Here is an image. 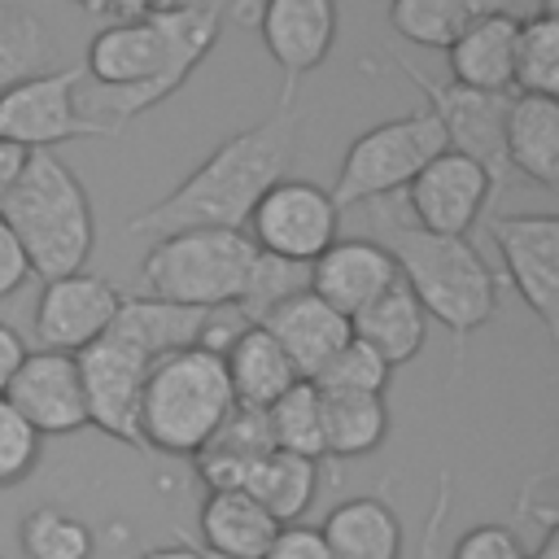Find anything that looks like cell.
<instances>
[{
    "instance_id": "obj_1",
    "label": "cell",
    "mask_w": 559,
    "mask_h": 559,
    "mask_svg": "<svg viewBox=\"0 0 559 559\" xmlns=\"http://www.w3.org/2000/svg\"><path fill=\"white\" fill-rule=\"evenodd\" d=\"M223 9L218 4H175L153 17L109 22L87 44V74L100 87L96 122L122 131L131 118L148 114L153 105L170 100L201 57L218 44Z\"/></svg>"
},
{
    "instance_id": "obj_2",
    "label": "cell",
    "mask_w": 559,
    "mask_h": 559,
    "mask_svg": "<svg viewBox=\"0 0 559 559\" xmlns=\"http://www.w3.org/2000/svg\"><path fill=\"white\" fill-rule=\"evenodd\" d=\"M297 135L301 118L297 109H275L271 118L227 135L192 175H183L162 201L144 205L127 231L131 236H175V231H201V227H223V231H245L249 210L258 197L288 175L297 157Z\"/></svg>"
},
{
    "instance_id": "obj_3",
    "label": "cell",
    "mask_w": 559,
    "mask_h": 559,
    "mask_svg": "<svg viewBox=\"0 0 559 559\" xmlns=\"http://www.w3.org/2000/svg\"><path fill=\"white\" fill-rule=\"evenodd\" d=\"M376 245L389 249L397 275L450 336H454V362H463L467 341L476 328H485L498 310V275L480 258V249L467 236H432L415 227L402 210H376Z\"/></svg>"
},
{
    "instance_id": "obj_4",
    "label": "cell",
    "mask_w": 559,
    "mask_h": 559,
    "mask_svg": "<svg viewBox=\"0 0 559 559\" xmlns=\"http://www.w3.org/2000/svg\"><path fill=\"white\" fill-rule=\"evenodd\" d=\"M4 227L17 236L31 275L61 280L87 266L96 245V218L83 179L57 153H31L13 192L0 205Z\"/></svg>"
},
{
    "instance_id": "obj_5",
    "label": "cell",
    "mask_w": 559,
    "mask_h": 559,
    "mask_svg": "<svg viewBox=\"0 0 559 559\" xmlns=\"http://www.w3.org/2000/svg\"><path fill=\"white\" fill-rule=\"evenodd\" d=\"M231 384L223 371V358L205 345H183L162 354L140 389V415L135 432L144 450L192 459L214 428L231 415Z\"/></svg>"
},
{
    "instance_id": "obj_6",
    "label": "cell",
    "mask_w": 559,
    "mask_h": 559,
    "mask_svg": "<svg viewBox=\"0 0 559 559\" xmlns=\"http://www.w3.org/2000/svg\"><path fill=\"white\" fill-rule=\"evenodd\" d=\"M253 240L245 231L201 227V231H175L157 236L148 253L140 258V284L144 297L188 306V310H236L249 271H253Z\"/></svg>"
},
{
    "instance_id": "obj_7",
    "label": "cell",
    "mask_w": 559,
    "mask_h": 559,
    "mask_svg": "<svg viewBox=\"0 0 559 559\" xmlns=\"http://www.w3.org/2000/svg\"><path fill=\"white\" fill-rule=\"evenodd\" d=\"M437 153H445V135H441V122H437L428 109L389 118V122L362 131V135L345 148L341 170H336V183H332L328 197H332L336 210H358V205L389 201V197H397Z\"/></svg>"
},
{
    "instance_id": "obj_8",
    "label": "cell",
    "mask_w": 559,
    "mask_h": 559,
    "mask_svg": "<svg viewBox=\"0 0 559 559\" xmlns=\"http://www.w3.org/2000/svg\"><path fill=\"white\" fill-rule=\"evenodd\" d=\"M389 61L402 70V79L424 92V109L441 122V135H445V148L476 162L489 179V201L507 192L511 183V166H507V144H502V127H507V100L511 92H472V87H459V83H437L428 74H419L411 61L393 57Z\"/></svg>"
},
{
    "instance_id": "obj_9",
    "label": "cell",
    "mask_w": 559,
    "mask_h": 559,
    "mask_svg": "<svg viewBox=\"0 0 559 559\" xmlns=\"http://www.w3.org/2000/svg\"><path fill=\"white\" fill-rule=\"evenodd\" d=\"M336 231H341V210L332 205L328 188L310 179H288V175L258 197L245 223V236L253 240L258 253L301 262V266H310L336 240Z\"/></svg>"
},
{
    "instance_id": "obj_10",
    "label": "cell",
    "mask_w": 559,
    "mask_h": 559,
    "mask_svg": "<svg viewBox=\"0 0 559 559\" xmlns=\"http://www.w3.org/2000/svg\"><path fill=\"white\" fill-rule=\"evenodd\" d=\"M79 70H44L35 79L0 92V140H13L26 153H52L61 140L79 135H118L109 122L83 114Z\"/></svg>"
},
{
    "instance_id": "obj_11",
    "label": "cell",
    "mask_w": 559,
    "mask_h": 559,
    "mask_svg": "<svg viewBox=\"0 0 559 559\" xmlns=\"http://www.w3.org/2000/svg\"><path fill=\"white\" fill-rule=\"evenodd\" d=\"M74 362H79V380H83L87 424L127 445H140V432H135L140 389L157 358L148 349H140L131 336H122L118 328H105V336L92 341L87 349H79Z\"/></svg>"
},
{
    "instance_id": "obj_12",
    "label": "cell",
    "mask_w": 559,
    "mask_h": 559,
    "mask_svg": "<svg viewBox=\"0 0 559 559\" xmlns=\"http://www.w3.org/2000/svg\"><path fill=\"white\" fill-rule=\"evenodd\" d=\"M502 271L520 301L559 341V218L555 214H498L489 218Z\"/></svg>"
},
{
    "instance_id": "obj_13",
    "label": "cell",
    "mask_w": 559,
    "mask_h": 559,
    "mask_svg": "<svg viewBox=\"0 0 559 559\" xmlns=\"http://www.w3.org/2000/svg\"><path fill=\"white\" fill-rule=\"evenodd\" d=\"M336 26H341L336 0H262L258 35L284 74L280 109H288L297 96V83L328 61L336 44Z\"/></svg>"
},
{
    "instance_id": "obj_14",
    "label": "cell",
    "mask_w": 559,
    "mask_h": 559,
    "mask_svg": "<svg viewBox=\"0 0 559 559\" xmlns=\"http://www.w3.org/2000/svg\"><path fill=\"white\" fill-rule=\"evenodd\" d=\"M489 201V179L476 162L459 153H437L406 188H402V214L432 231V236H467Z\"/></svg>"
},
{
    "instance_id": "obj_15",
    "label": "cell",
    "mask_w": 559,
    "mask_h": 559,
    "mask_svg": "<svg viewBox=\"0 0 559 559\" xmlns=\"http://www.w3.org/2000/svg\"><path fill=\"white\" fill-rule=\"evenodd\" d=\"M118 306H122V293L100 275L74 271L61 280H44V293L35 301V341L39 349L79 354L105 336Z\"/></svg>"
},
{
    "instance_id": "obj_16",
    "label": "cell",
    "mask_w": 559,
    "mask_h": 559,
    "mask_svg": "<svg viewBox=\"0 0 559 559\" xmlns=\"http://www.w3.org/2000/svg\"><path fill=\"white\" fill-rule=\"evenodd\" d=\"M4 402L39 432V437H66L87 428V402L74 354L57 349H26L17 376L4 389Z\"/></svg>"
},
{
    "instance_id": "obj_17",
    "label": "cell",
    "mask_w": 559,
    "mask_h": 559,
    "mask_svg": "<svg viewBox=\"0 0 559 559\" xmlns=\"http://www.w3.org/2000/svg\"><path fill=\"white\" fill-rule=\"evenodd\" d=\"M393 280H397V266H393L389 249L376 245L371 236H336L310 262V293L345 319H354L362 306H371Z\"/></svg>"
},
{
    "instance_id": "obj_18",
    "label": "cell",
    "mask_w": 559,
    "mask_h": 559,
    "mask_svg": "<svg viewBox=\"0 0 559 559\" xmlns=\"http://www.w3.org/2000/svg\"><path fill=\"white\" fill-rule=\"evenodd\" d=\"M258 328H266V336L284 349V358L293 362V371H297L301 380H314V371L354 336V332H349V319L336 314L328 301H319L310 288H301V293L275 301V306L258 319Z\"/></svg>"
},
{
    "instance_id": "obj_19",
    "label": "cell",
    "mask_w": 559,
    "mask_h": 559,
    "mask_svg": "<svg viewBox=\"0 0 559 559\" xmlns=\"http://www.w3.org/2000/svg\"><path fill=\"white\" fill-rule=\"evenodd\" d=\"M502 144H507L511 175H520L546 192L559 188V100L555 96L511 92Z\"/></svg>"
},
{
    "instance_id": "obj_20",
    "label": "cell",
    "mask_w": 559,
    "mask_h": 559,
    "mask_svg": "<svg viewBox=\"0 0 559 559\" xmlns=\"http://www.w3.org/2000/svg\"><path fill=\"white\" fill-rule=\"evenodd\" d=\"M515 31L520 17L507 9H493L476 17L450 48V83L472 87V92H511L515 74Z\"/></svg>"
},
{
    "instance_id": "obj_21",
    "label": "cell",
    "mask_w": 559,
    "mask_h": 559,
    "mask_svg": "<svg viewBox=\"0 0 559 559\" xmlns=\"http://www.w3.org/2000/svg\"><path fill=\"white\" fill-rule=\"evenodd\" d=\"M218 358H223V371H227V384H231V402L236 406L266 411L284 389H293L301 380L293 371V362L284 358V349L258 323H240V332L223 345Z\"/></svg>"
},
{
    "instance_id": "obj_22",
    "label": "cell",
    "mask_w": 559,
    "mask_h": 559,
    "mask_svg": "<svg viewBox=\"0 0 559 559\" xmlns=\"http://www.w3.org/2000/svg\"><path fill=\"white\" fill-rule=\"evenodd\" d=\"M197 524H201L205 555H218V559H262L271 537L280 533V524L245 489H210L197 511Z\"/></svg>"
},
{
    "instance_id": "obj_23",
    "label": "cell",
    "mask_w": 559,
    "mask_h": 559,
    "mask_svg": "<svg viewBox=\"0 0 559 559\" xmlns=\"http://www.w3.org/2000/svg\"><path fill=\"white\" fill-rule=\"evenodd\" d=\"M319 533L332 559H402V520L376 493L336 502Z\"/></svg>"
},
{
    "instance_id": "obj_24",
    "label": "cell",
    "mask_w": 559,
    "mask_h": 559,
    "mask_svg": "<svg viewBox=\"0 0 559 559\" xmlns=\"http://www.w3.org/2000/svg\"><path fill=\"white\" fill-rule=\"evenodd\" d=\"M275 450L271 445V428H266V411L253 406H231V415L214 428V437L192 454L201 480L210 489H245L253 463Z\"/></svg>"
},
{
    "instance_id": "obj_25",
    "label": "cell",
    "mask_w": 559,
    "mask_h": 559,
    "mask_svg": "<svg viewBox=\"0 0 559 559\" xmlns=\"http://www.w3.org/2000/svg\"><path fill=\"white\" fill-rule=\"evenodd\" d=\"M349 332H354L358 341H367L389 367H402V362H411V358L424 349L428 314H424V306L415 301V293L406 288V280L397 275L371 306H362V310L349 319Z\"/></svg>"
},
{
    "instance_id": "obj_26",
    "label": "cell",
    "mask_w": 559,
    "mask_h": 559,
    "mask_svg": "<svg viewBox=\"0 0 559 559\" xmlns=\"http://www.w3.org/2000/svg\"><path fill=\"white\" fill-rule=\"evenodd\" d=\"M323 459H367L389 437V402L380 393H319Z\"/></svg>"
},
{
    "instance_id": "obj_27",
    "label": "cell",
    "mask_w": 559,
    "mask_h": 559,
    "mask_svg": "<svg viewBox=\"0 0 559 559\" xmlns=\"http://www.w3.org/2000/svg\"><path fill=\"white\" fill-rule=\"evenodd\" d=\"M245 493H253L275 524H297L319 493V463L288 450H266L253 463Z\"/></svg>"
},
{
    "instance_id": "obj_28",
    "label": "cell",
    "mask_w": 559,
    "mask_h": 559,
    "mask_svg": "<svg viewBox=\"0 0 559 559\" xmlns=\"http://www.w3.org/2000/svg\"><path fill=\"white\" fill-rule=\"evenodd\" d=\"M502 9V0H389V31L406 44L445 52L476 17Z\"/></svg>"
},
{
    "instance_id": "obj_29",
    "label": "cell",
    "mask_w": 559,
    "mask_h": 559,
    "mask_svg": "<svg viewBox=\"0 0 559 559\" xmlns=\"http://www.w3.org/2000/svg\"><path fill=\"white\" fill-rule=\"evenodd\" d=\"M52 61H57V39L48 22L22 4L0 0V92L52 70Z\"/></svg>"
},
{
    "instance_id": "obj_30",
    "label": "cell",
    "mask_w": 559,
    "mask_h": 559,
    "mask_svg": "<svg viewBox=\"0 0 559 559\" xmlns=\"http://www.w3.org/2000/svg\"><path fill=\"white\" fill-rule=\"evenodd\" d=\"M511 87L524 96H555L559 92V13H555V0H542V9L533 17H520Z\"/></svg>"
},
{
    "instance_id": "obj_31",
    "label": "cell",
    "mask_w": 559,
    "mask_h": 559,
    "mask_svg": "<svg viewBox=\"0 0 559 559\" xmlns=\"http://www.w3.org/2000/svg\"><path fill=\"white\" fill-rule=\"evenodd\" d=\"M266 428L271 445L301 454V459H323V397L310 380H297L266 406Z\"/></svg>"
},
{
    "instance_id": "obj_32",
    "label": "cell",
    "mask_w": 559,
    "mask_h": 559,
    "mask_svg": "<svg viewBox=\"0 0 559 559\" xmlns=\"http://www.w3.org/2000/svg\"><path fill=\"white\" fill-rule=\"evenodd\" d=\"M17 546L22 559H92L96 537L79 515L61 507H35L17 524Z\"/></svg>"
},
{
    "instance_id": "obj_33",
    "label": "cell",
    "mask_w": 559,
    "mask_h": 559,
    "mask_svg": "<svg viewBox=\"0 0 559 559\" xmlns=\"http://www.w3.org/2000/svg\"><path fill=\"white\" fill-rule=\"evenodd\" d=\"M389 362L367 345V341H358V336H349L319 371H314V389L319 393H380L384 397V389H389Z\"/></svg>"
},
{
    "instance_id": "obj_34",
    "label": "cell",
    "mask_w": 559,
    "mask_h": 559,
    "mask_svg": "<svg viewBox=\"0 0 559 559\" xmlns=\"http://www.w3.org/2000/svg\"><path fill=\"white\" fill-rule=\"evenodd\" d=\"M301 288H310V266L284 262V258H271V253H258L253 258V271H249V284H245V293L236 301V314L245 323H258L275 301H284V297H293Z\"/></svg>"
},
{
    "instance_id": "obj_35",
    "label": "cell",
    "mask_w": 559,
    "mask_h": 559,
    "mask_svg": "<svg viewBox=\"0 0 559 559\" xmlns=\"http://www.w3.org/2000/svg\"><path fill=\"white\" fill-rule=\"evenodd\" d=\"M39 432L0 397V489L22 485L39 467Z\"/></svg>"
},
{
    "instance_id": "obj_36",
    "label": "cell",
    "mask_w": 559,
    "mask_h": 559,
    "mask_svg": "<svg viewBox=\"0 0 559 559\" xmlns=\"http://www.w3.org/2000/svg\"><path fill=\"white\" fill-rule=\"evenodd\" d=\"M524 555H528L524 542L507 524H476L450 550V559H524Z\"/></svg>"
},
{
    "instance_id": "obj_37",
    "label": "cell",
    "mask_w": 559,
    "mask_h": 559,
    "mask_svg": "<svg viewBox=\"0 0 559 559\" xmlns=\"http://www.w3.org/2000/svg\"><path fill=\"white\" fill-rule=\"evenodd\" d=\"M262 559H332V555H328V542H323L319 528H310V524H280V533L271 537Z\"/></svg>"
},
{
    "instance_id": "obj_38",
    "label": "cell",
    "mask_w": 559,
    "mask_h": 559,
    "mask_svg": "<svg viewBox=\"0 0 559 559\" xmlns=\"http://www.w3.org/2000/svg\"><path fill=\"white\" fill-rule=\"evenodd\" d=\"M26 280H31V262H26L22 245H17V236H13V231L4 227V218H0V297L17 293Z\"/></svg>"
},
{
    "instance_id": "obj_39",
    "label": "cell",
    "mask_w": 559,
    "mask_h": 559,
    "mask_svg": "<svg viewBox=\"0 0 559 559\" xmlns=\"http://www.w3.org/2000/svg\"><path fill=\"white\" fill-rule=\"evenodd\" d=\"M183 0H96V13H114V22H131V17H153L166 13Z\"/></svg>"
},
{
    "instance_id": "obj_40",
    "label": "cell",
    "mask_w": 559,
    "mask_h": 559,
    "mask_svg": "<svg viewBox=\"0 0 559 559\" xmlns=\"http://www.w3.org/2000/svg\"><path fill=\"white\" fill-rule=\"evenodd\" d=\"M22 358H26V345H22V336H17L9 323H0V397H4L9 380L17 376Z\"/></svg>"
},
{
    "instance_id": "obj_41",
    "label": "cell",
    "mask_w": 559,
    "mask_h": 559,
    "mask_svg": "<svg viewBox=\"0 0 559 559\" xmlns=\"http://www.w3.org/2000/svg\"><path fill=\"white\" fill-rule=\"evenodd\" d=\"M26 148H17L13 140H0V205H4V197L13 192V183H17V175H22V166H26Z\"/></svg>"
},
{
    "instance_id": "obj_42",
    "label": "cell",
    "mask_w": 559,
    "mask_h": 559,
    "mask_svg": "<svg viewBox=\"0 0 559 559\" xmlns=\"http://www.w3.org/2000/svg\"><path fill=\"white\" fill-rule=\"evenodd\" d=\"M524 559H559V520H555V511H546V533H542L537 550H528Z\"/></svg>"
},
{
    "instance_id": "obj_43",
    "label": "cell",
    "mask_w": 559,
    "mask_h": 559,
    "mask_svg": "<svg viewBox=\"0 0 559 559\" xmlns=\"http://www.w3.org/2000/svg\"><path fill=\"white\" fill-rule=\"evenodd\" d=\"M140 559H205V550H197V546H188V542H175V546H153V550H144Z\"/></svg>"
},
{
    "instance_id": "obj_44",
    "label": "cell",
    "mask_w": 559,
    "mask_h": 559,
    "mask_svg": "<svg viewBox=\"0 0 559 559\" xmlns=\"http://www.w3.org/2000/svg\"><path fill=\"white\" fill-rule=\"evenodd\" d=\"M70 4H79V9H87V13H96V0H70Z\"/></svg>"
},
{
    "instance_id": "obj_45",
    "label": "cell",
    "mask_w": 559,
    "mask_h": 559,
    "mask_svg": "<svg viewBox=\"0 0 559 559\" xmlns=\"http://www.w3.org/2000/svg\"><path fill=\"white\" fill-rule=\"evenodd\" d=\"M227 4H231V9H240V4H245V0H227Z\"/></svg>"
},
{
    "instance_id": "obj_46",
    "label": "cell",
    "mask_w": 559,
    "mask_h": 559,
    "mask_svg": "<svg viewBox=\"0 0 559 559\" xmlns=\"http://www.w3.org/2000/svg\"><path fill=\"white\" fill-rule=\"evenodd\" d=\"M205 559H218V555H205Z\"/></svg>"
},
{
    "instance_id": "obj_47",
    "label": "cell",
    "mask_w": 559,
    "mask_h": 559,
    "mask_svg": "<svg viewBox=\"0 0 559 559\" xmlns=\"http://www.w3.org/2000/svg\"><path fill=\"white\" fill-rule=\"evenodd\" d=\"M424 559H428V555H424Z\"/></svg>"
}]
</instances>
